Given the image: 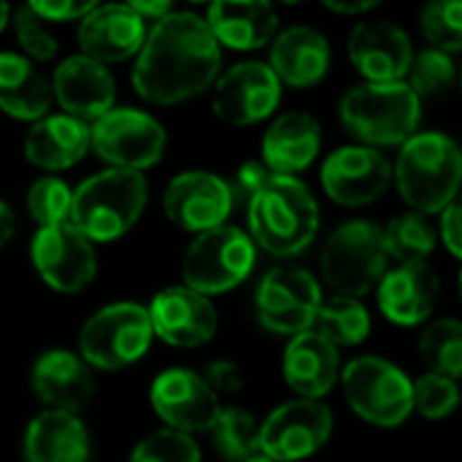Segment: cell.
Here are the masks:
<instances>
[{
    "label": "cell",
    "instance_id": "1",
    "mask_svg": "<svg viewBox=\"0 0 462 462\" xmlns=\"http://www.w3.org/2000/svg\"><path fill=\"white\" fill-rule=\"evenodd\" d=\"M222 51L195 11H171L157 19L133 65V89L157 106H176L214 87Z\"/></svg>",
    "mask_w": 462,
    "mask_h": 462
},
{
    "label": "cell",
    "instance_id": "2",
    "mask_svg": "<svg viewBox=\"0 0 462 462\" xmlns=\"http://www.w3.org/2000/svg\"><path fill=\"white\" fill-rule=\"evenodd\" d=\"M249 238L287 260L306 252L319 233V203L298 176H271L246 206Z\"/></svg>",
    "mask_w": 462,
    "mask_h": 462
},
{
    "label": "cell",
    "instance_id": "3",
    "mask_svg": "<svg viewBox=\"0 0 462 462\" xmlns=\"http://www.w3.org/2000/svg\"><path fill=\"white\" fill-rule=\"evenodd\" d=\"M146 200L149 184L143 173L106 168L73 189L68 225L89 244H111L133 230Z\"/></svg>",
    "mask_w": 462,
    "mask_h": 462
},
{
    "label": "cell",
    "instance_id": "4",
    "mask_svg": "<svg viewBox=\"0 0 462 462\" xmlns=\"http://www.w3.org/2000/svg\"><path fill=\"white\" fill-rule=\"evenodd\" d=\"M398 192L422 217L441 214L457 200L462 179V154L457 143L444 133L411 135L393 168Z\"/></svg>",
    "mask_w": 462,
    "mask_h": 462
},
{
    "label": "cell",
    "instance_id": "5",
    "mask_svg": "<svg viewBox=\"0 0 462 462\" xmlns=\"http://www.w3.org/2000/svg\"><path fill=\"white\" fill-rule=\"evenodd\" d=\"M338 114L344 130L360 146H403L420 130L422 100L406 81H365L341 97Z\"/></svg>",
    "mask_w": 462,
    "mask_h": 462
},
{
    "label": "cell",
    "instance_id": "6",
    "mask_svg": "<svg viewBox=\"0 0 462 462\" xmlns=\"http://www.w3.org/2000/svg\"><path fill=\"white\" fill-rule=\"evenodd\" d=\"M382 225L352 219L338 225L322 246V276L333 295L355 298L374 292L387 273Z\"/></svg>",
    "mask_w": 462,
    "mask_h": 462
},
{
    "label": "cell",
    "instance_id": "7",
    "mask_svg": "<svg viewBox=\"0 0 462 462\" xmlns=\"http://www.w3.org/2000/svg\"><path fill=\"white\" fill-rule=\"evenodd\" d=\"M257 260V246L249 233L233 225H219L214 230L198 233V238L187 246L181 260L184 287L211 298L236 290L246 282Z\"/></svg>",
    "mask_w": 462,
    "mask_h": 462
},
{
    "label": "cell",
    "instance_id": "8",
    "mask_svg": "<svg viewBox=\"0 0 462 462\" xmlns=\"http://www.w3.org/2000/svg\"><path fill=\"white\" fill-rule=\"evenodd\" d=\"M152 338L146 306L133 300L108 303L84 322L79 333V357L97 371H122L146 355Z\"/></svg>",
    "mask_w": 462,
    "mask_h": 462
},
{
    "label": "cell",
    "instance_id": "9",
    "mask_svg": "<svg viewBox=\"0 0 462 462\" xmlns=\"http://www.w3.org/2000/svg\"><path fill=\"white\" fill-rule=\"evenodd\" d=\"M341 384L352 411L376 428H398L414 411L411 379L384 357H355L341 368Z\"/></svg>",
    "mask_w": 462,
    "mask_h": 462
},
{
    "label": "cell",
    "instance_id": "10",
    "mask_svg": "<svg viewBox=\"0 0 462 462\" xmlns=\"http://www.w3.org/2000/svg\"><path fill=\"white\" fill-rule=\"evenodd\" d=\"M322 298V287L311 271L300 265H276L254 290L257 322L276 336L295 338L314 328Z\"/></svg>",
    "mask_w": 462,
    "mask_h": 462
},
{
    "label": "cell",
    "instance_id": "11",
    "mask_svg": "<svg viewBox=\"0 0 462 462\" xmlns=\"http://www.w3.org/2000/svg\"><path fill=\"white\" fill-rule=\"evenodd\" d=\"M165 143V127L138 108H111L89 125V149L119 171L143 173L162 160Z\"/></svg>",
    "mask_w": 462,
    "mask_h": 462
},
{
    "label": "cell",
    "instance_id": "12",
    "mask_svg": "<svg viewBox=\"0 0 462 462\" xmlns=\"http://www.w3.org/2000/svg\"><path fill=\"white\" fill-rule=\"evenodd\" d=\"M333 436V411L319 401H287L260 425V455L273 462H300Z\"/></svg>",
    "mask_w": 462,
    "mask_h": 462
},
{
    "label": "cell",
    "instance_id": "13",
    "mask_svg": "<svg viewBox=\"0 0 462 462\" xmlns=\"http://www.w3.org/2000/svg\"><path fill=\"white\" fill-rule=\"evenodd\" d=\"M282 100V81L273 76L268 62L249 60L238 62L214 81V114L233 125L249 127L268 119Z\"/></svg>",
    "mask_w": 462,
    "mask_h": 462
},
{
    "label": "cell",
    "instance_id": "14",
    "mask_svg": "<svg viewBox=\"0 0 462 462\" xmlns=\"http://www.w3.org/2000/svg\"><path fill=\"white\" fill-rule=\"evenodd\" d=\"M30 254L43 284L57 292H79L97 276L95 244H89L68 222L54 227H38Z\"/></svg>",
    "mask_w": 462,
    "mask_h": 462
},
{
    "label": "cell",
    "instance_id": "15",
    "mask_svg": "<svg viewBox=\"0 0 462 462\" xmlns=\"http://www.w3.org/2000/svg\"><path fill=\"white\" fill-rule=\"evenodd\" d=\"M165 214L173 225L189 233H206L227 225L236 203L222 176L208 171H184L165 187Z\"/></svg>",
    "mask_w": 462,
    "mask_h": 462
},
{
    "label": "cell",
    "instance_id": "16",
    "mask_svg": "<svg viewBox=\"0 0 462 462\" xmlns=\"http://www.w3.org/2000/svg\"><path fill=\"white\" fill-rule=\"evenodd\" d=\"M149 401L154 414L168 425V430L179 433H203L211 430L219 414V398L206 387L200 374L189 368H168L162 371L149 390Z\"/></svg>",
    "mask_w": 462,
    "mask_h": 462
},
{
    "label": "cell",
    "instance_id": "17",
    "mask_svg": "<svg viewBox=\"0 0 462 462\" xmlns=\"http://www.w3.org/2000/svg\"><path fill=\"white\" fill-rule=\"evenodd\" d=\"M393 181V165L379 149L349 143L336 149L322 165L325 192L349 208L379 200Z\"/></svg>",
    "mask_w": 462,
    "mask_h": 462
},
{
    "label": "cell",
    "instance_id": "18",
    "mask_svg": "<svg viewBox=\"0 0 462 462\" xmlns=\"http://www.w3.org/2000/svg\"><path fill=\"white\" fill-rule=\"evenodd\" d=\"M152 333L160 336L171 346L195 349L208 344L217 336V309L208 298L187 290V287H168L157 292L146 309Z\"/></svg>",
    "mask_w": 462,
    "mask_h": 462
},
{
    "label": "cell",
    "instance_id": "19",
    "mask_svg": "<svg viewBox=\"0 0 462 462\" xmlns=\"http://www.w3.org/2000/svg\"><path fill=\"white\" fill-rule=\"evenodd\" d=\"M49 87L65 116H73L84 125H92L106 116L116 100V84L111 70L84 54L65 57L57 65Z\"/></svg>",
    "mask_w": 462,
    "mask_h": 462
},
{
    "label": "cell",
    "instance_id": "20",
    "mask_svg": "<svg viewBox=\"0 0 462 462\" xmlns=\"http://www.w3.org/2000/svg\"><path fill=\"white\" fill-rule=\"evenodd\" d=\"M146 32V22L127 3H106L95 5L79 22V46L84 57L108 68L138 54Z\"/></svg>",
    "mask_w": 462,
    "mask_h": 462
},
{
    "label": "cell",
    "instance_id": "21",
    "mask_svg": "<svg viewBox=\"0 0 462 462\" xmlns=\"http://www.w3.org/2000/svg\"><path fill=\"white\" fill-rule=\"evenodd\" d=\"M349 60L352 65L371 81V84H384V81H403L409 73V65L414 60L411 38L406 30L387 19H371L360 22L349 32Z\"/></svg>",
    "mask_w": 462,
    "mask_h": 462
},
{
    "label": "cell",
    "instance_id": "22",
    "mask_svg": "<svg viewBox=\"0 0 462 462\" xmlns=\"http://www.w3.org/2000/svg\"><path fill=\"white\" fill-rule=\"evenodd\" d=\"M30 384L35 398L49 411H81L95 398L92 368L68 349L43 352L30 371Z\"/></svg>",
    "mask_w": 462,
    "mask_h": 462
},
{
    "label": "cell",
    "instance_id": "23",
    "mask_svg": "<svg viewBox=\"0 0 462 462\" xmlns=\"http://www.w3.org/2000/svg\"><path fill=\"white\" fill-rule=\"evenodd\" d=\"M379 309L401 328H417L430 319L439 298V276L428 263H406L387 271L379 282Z\"/></svg>",
    "mask_w": 462,
    "mask_h": 462
},
{
    "label": "cell",
    "instance_id": "24",
    "mask_svg": "<svg viewBox=\"0 0 462 462\" xmlns=\"http://www.w3.org/2000/svg\"><path fill=\"white\" fill-rule=\"evenodd\" d=\"M282 374H284V382L303 401H319L341 379L338 349L330 341H325L319 333L306 330L290 338L284 357H282Z\"/></svg>",
    "mask_w": 462,
    "mask_h": 462
},
{
    "label": "cell",
    "instance_id": "25",
    "mask_svg": "<svg viewBox=\"0 0 462 462\" xmlns=\"http://www.w3.org/2000/svg\"><path fill=\"white\" fill-rule=\"evenodd\" d=\"M206 27L219 49L254 51L276 38L279 16L276 8L263 0H222L208 5Z\"/></svg>",
    "mask_w": 462,
    "mask_h": 462
},
{
    "label": "cell",
    "instance_id": "26",
    "mask_svg": "<svg viewBox=\"0 0 462 462\" xmlns=\"http://www.w3.org/2000/svg\"><path fill=\"white\" fill-rule=\"evenodd\" d=\"M273 76L290 87H314L325 79L330 68V43L328 38L309 27L292 24L271 41V65Z\"/></svg>",
    "mask_w": 462,
    "mask_h": 462
},
{
    "label": "cell",
    "instance_id": "27",
    "mask_svg": "<svg viewBox=\"0 0 462 462\" xmlns=\"http://www.w3.org/2000/svg\"><path fill=\"white\" fill-rule=\"evenodd\" d=\"M322 149V127L306 111H287L273 119L263 138V165L273 176L306 171Z\"/></svg>",
    "mask_w": 462,
    "mask_h": 462
},
{
    "label": "cell",
    "instance_id": "28",
    "mask_svg": "<svg viewBox=\"0 0 462 462\" xmlns=\"http://www.w3.org/2000/svg\"><path fill=\"white\" fill-rule=\"evenodd\" d=\"M24 462H87L89 433L79 414L41 411L24 430L22 439Z\"/></svg>",
    "mask_w": 462,
    "mask_h": 462
},
{
    "label": "cell",
    "instance_id": "29",
    "mask_svg": "<svg viewBox=\"0 0 462 462\" xmlns=\"http://www.w3.org/2000/svg\"><path fill=\"white\" fill-rule=\"evenodd\" d=\"M89 152V125L65 116L46 114L32 122L24 138V157L43 171H65L73 168Z\"/></svg>",
    "mask_w": 462,
    "mask_h": 462
},
{
    "label": "cell",
    "instance_id": "30",
    "mask_svg": "<svg viewBox=\"0 0 462 462\" xmlns=\"http://www.w3.org/2000/svg\"><path fill=\"white\" fill-rule=\"evenodd\" d=\"M49 108L51 87L38 68L24 54L0 51V111L14 119L38 122Z\"/></svg>",
    "mask_w": 462,
    "mask_h": 462
},
{
    "label": "cell",
    "instance_id": "31",
    "mask_svg": "<svg viewBox=\"0 0 462 462\" xmlns=\"http://www.w3.org/2000/svg\"><path fill=\"white\" fill-rule=\"evenodd\" d=\"M311 330L319 333L325 341H330L336 349L338 346H357L371 333V314L355 298L330 295V298H322Z\"/></svg>",
    "mask_w": 462,
    "mask_h": 462
},
{
    "label": "cell",
    "instance_id": "32",
    "mask_svg": "<svg viewBox=\"0 0 462 462\" xmlns=\"http://www.w3.org/2000/svg\"><path fill=\"white\" fill-rule=\"evenodd\" d=\"M211 444L227 462H244L260 455V422L238 406L219 409L211 425Z\"/></svg>",
    "mask_w": 462,
    "mask_h": 462
},
{
    "label": "cell",
    "instance_id": "33",
    "mask_svg": "<svg viewBox=\"0 0 462 462\" xmlns=\"http://www.w3.org/2000/svg\"><path fill=\"white\" fill-rule=\"evenodd\" d=\"M382 236H384L387 260H398V265L425 263L433 254L436 241H439L428 217L417 211H406L390 219V225L382 227Z\"/></svg>",
    "mask_w": 462,
    "mask_h": 462
},
{
    "label": "cell",
    "instance_id": "34",
    "mask_svg": "<svg viewBox=\"0 0 462 462\" xmlns=\"http://www.w3.org/2000/svg\"><path fill=\"white\" fill-rule=\"evenodd\" d=\"M420 355L430 374L460 379L462 376V325L455 317L430 322L420 336Z\"/></svg>",
    "mask_w": 462,
    "mask_h": 462
},
{
    "label": "cell",
    "instance_id": "35",
    "mask_svg": "<svg viewBox=\"0 0 462 462\" xmlns=\"http://www.w3.org/2000/svg\"><path fill=\"white\" fill-rule=\"evenodd\" d=\"M409 87L411 92L422 100V97H439L447 95L455 81H457V65L452 60V54L439 51V49H425L420 54H414L411 65H409Z\"/></svg>",
    "mask_w": 462,
    "mask_h": 462
},
{
    "label": "cell",
    "instance_id": "36",
    "mask_svg": "<svg viewBox=\"0 0 462 462\" xmlns=\"http://www.w3.org/2000/svg\"><path fill=\"white\" fill-rule=\"evenodd\" d=\"M73 189L57 176H41L27 189V211L41 227L65 225L70 214Z\"/></svg>",
    "mask_w": 462,
    "mask_h": 462
},
{
    "label": "cell",
    "instance_id": "37",
    "mask_svg": "<svg viewBox=\"0 0 462 462\" xmlns=\"http://www.w3.org/2000/svg\"><path fill=\"white\" fill-rule=\"evenodd\" d=\"M425 38L433 43L430 49L455 54L462 46V5L460 0H433L422 8L420 16Z\"/></svg>",
    "mask_w": 462,
    "mask_h": 462
},
{
    "label": "cell",
    "instance_id": "38",
    "mask_svg": "<svg viewBox=\"0 0 462 462\" xmlns=\"http://www.w3.org/2000/svg\"><path fill=\"white\" fill-rule=\"evenodd\" d=\"M130 462H200V449L192 436L162 428L138 441Z\"/></svg>",
    "mask_w": 462,
    "mask_h": 462
},
{
    "label": "cell",
    "instance_id": "39",
    "mask_svg": "<svg viewBox=\"0 0 462 462\" xmlns=\"http://www.w3.org/2000/svg\"><path fill=\"white\" fill-rule=\"evenodd\" d=\"M411 403L414 411H420L425 420H444L460 403L457 382L439 374H425L417 382H411Z\"/></svg>",
    "mask_w": 462,
    "mask_h": 462
},
{
    "label": "cell",
    "instance_id": "40",
    "mask_svg": "<svg viewBox=\"0 0 462 462\" xmlns=\"http://www.w3.org/2000/svg\"><path fill=\"white\" fill-rule=\"evenodd\" d=\"M14 30H16V41H19L22 51L27 54V60L46 62V60H51L57 54L54 35L43 27V22L35 16V11L27 3L22 8H16V14H14Z\"/></svg>",
    "mask_w": 462,
    "mask_h": 462
},
{
    "label": "cell",
    "instance_id": "41",
    "mask_svg": "<svg viewBox=\"0 0 462 462\" xmlns=\"http://www.w3.org/2000/svg\"><path fill=\"white\" fill-rule=\"evenodd\" d=\"M271 176H273V173H271L260 160L244 162V165L236 171L233 181H227L230 195H233V203H236V206H249V200L268 184Z\"/></svg>",
    "mask_w": 462,
    "mask_h": 462
},
{
    "label": "cell",
    "instance_id": "42",
    "mask_svg": "<svg viewBox=\"0 0 462 462\" xmlns=\"http://www.w3.org/2000/svg\"><path fill=\"white\" fill-rule=\"evenodd\" d=\"M200 379L206 382V387H208L217 398H219V395H236V393H241V387H244V374H241L238 363L225 360V357L206 363Z\"/></svg>",
    "mask_w": 462,
    "mask_h": 462
},
{
    "label": "cell",
    "instance_id": "43",
    "mask_svg": "<svg viewBox=\"0 0 462 462\" xmlns=\"http://www.w3.org/2000/svg\"><path fill=\"white\" fill-rule=\"evenodd\" d=\"M35 16L46 24V22H81L97 3L87 0V3H73V0H35L27 3Z\"/></svg>",
    "mask_w": 462,
    "mask_h": 462
},
{
    "label": "cell",
    "instance_id": "44",
    "mask_svg": "<svg viewBox=\"0 0 462 462\" xmlns=\"http://www.w3.org/2000/svg\"><path fill=\"white\" fill-rule=\"evenodd\" d=\"M460 203H449L444 211H441V241L444 246L449 249L452 257H460L462 254V244H460Z\"/></svg>",
    "mask_w": 462,
    "mask_h": 462
},
{
    "label": "cell",
    "instance_id": "45",
    "mask_svg": "<svg viewBox=\"0 0 462 462\" xmlns=\"http://www.w3.org/2000/svg\"><path fill=\"white\" fill-rule=\"evenodd\" d=\"M143 22H149V19H162V16H168L171 11H173V5L168 3V0H133V3H127Z\"/></svg>",
    "mask_w": 462,
    "mask_h": 462
},
{
    "label": "cell",
    "instance_id": "46",
    "mask_svg": "<svg viewBox=\"0 0 462 462\" xmlns=\"http://www.w3.org/2000/svg\"><path fill=\"white\" fill-rule=\"evenodd\" d=\"M379 5V0H325V8L333 14H346V16H357V14H368Z\"/></svg>",
    "mask_w": 462,
    "mask_h": 462
},
{
    "label": "cell",
    "instance_id": "47",
    "mask_svg": "<svg viewBox=\"0 0 462 462\" xmlns=\"http://www.w3.org/2000/svg\"><path fill=\"white\" fill-rule=\"evenodd\" d=\"M14 233H16V217L11 211V206L0 200V249L14 238Z\"/></svg>",
    "mask_w": 462,
    "mask_h": 462
},
{
    "label": "cell",
    "instance_id": "48",
    "mask_svg": "<svg viewBox=\"0 0 462 462\" xmlns=\"http://www.w3.org/2000/svg\"><path fill=\"white\" fill-rule=\"evenodd\" d=\"M8 19H11V5L8 3H0V32L5 30Z\"/></svg>",
    "mask_w": 462,
    "mask_h": 462
},
{
    "label": "cell",
    "instance_id": "49",
    "mask_svg": "<svg viewBox=\"0 0 462 462\" xmlns=\"http://www.w3.org/2000/svg\"><path fill=\"white\" fill-rule=\"evenodd\" d=\"M244 462H273V460H268V457H263V455H257V457H249V460H244Z\"/></svg>",
    "mask_w": 462,
    "mask_h": 462
}]
</instances>
